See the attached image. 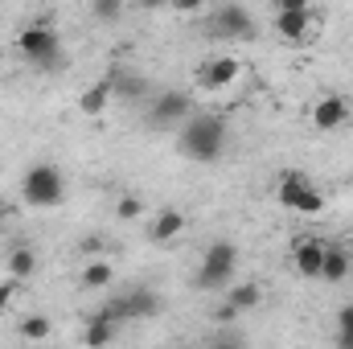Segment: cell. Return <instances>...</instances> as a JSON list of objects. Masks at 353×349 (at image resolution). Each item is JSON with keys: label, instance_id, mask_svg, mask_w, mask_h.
I'll return each instance as SVG.
<instances>
[{"label": "cell", "instance_id": "6da1fadb", "mask_svg": "<svg viewBox=\"0 0 353 349\" xmlns=\"http://www.w3.org/2000/svg\"><path fill=\"white\" fill-rule=\"evenodd\" d=\"M176 144L189 161L197 165H214L226 152V119L222 115H189L176 128Z\"/></svg>", "mask_w": 353, "mask_h": 349}, {"label": "cell", "instance_id": "7a4b0ae2", "mask_svg": "<svg viewBox=\"0 0 353 349\" xmlns=\"http://www.w3.org/2000/svg\"><path fill=\"white\" fill-rule=\"evenodd\" d=\"M21 197H25V206H33V210H54V206H62L66 201V181L58 173V165H29V173L21 177Z\"/></svg>", "mask_w": 353, "mask_h": 349}, {"label": "cell", "instance_id": "3957f363", "mask_svg": "<svg viewBox=\"0 0 353 349\" xmlns=\"http://www.w3.org/2000/svg\"><path fill=\"white\" fill-rule=\"evenodd\" d=\"M275 201L283 210H292V214H321L325 210V193L308 181V173H300V169L279 173V181H275Z\"/></svg>", "mask_w": 353, "mask_h": 349}, {"label": "cell", "instance_id": "277c9868", "mask_svg": "<svg viewBox=\"0 0 353 349\" xmlns=\"http://www.w3.org/2000/svg\"><path fill=\"white\" fill-rule=\"evenodd\" d=\"M17 50L21 58H29L33 66H58L62 62V41L54 33L50 21H29L21 33H17Z\"/></svg>", "mask_w": 353, "mask_h": 349}, {"label": "cell", "instance_id": "5b68a950", "mask_svg": "<svg viewBox=\"0 0 353 349\" xmlns=\"http://www.w3.org/2000/svg\"><path fill=\"white\" fill-rule=\"evenodd\" d=\"M234 263H239V247L234 243H210V251L201 255V271H197V288L218 292L234 279Z\"/></svg>", "mask_w": 353, "mask_h": 349}, {"label": "cell", "instance_id": "8992f818", "mask_svg": "<svg viewBox=\"0 0 353 349\" xmlns=\"http://www.w3.org/2000/svg\"><path fill=\"white\" fill-rule=\"evenodd\" d=\"M271 29L283 41H312L316 37V12L312 8H279L271 17Z\"/></svg>", "mask_w": 353, "mask_h": 349}, {"label": "cell", "instance_id": "52a82bcc", "mask_svg": "<svg viewBox=\"0 0 353 349\" xmlns=\"http://www.w3.org/2000/svg\"><path fill=\"white\" fill-rule=\"evenodd\" d=\"M107 312H111L115 321H152V317L161 312V296H157V292H148V288H136V292H128V296L111 300V304H107Z\"/></svg>", "mask_w": 353, "mask_h": 349}, {"label": "cell", "instance_id": "ba28073f", "mask_svg": "<svg viewBox=\"0 0 353 349\" xmlns=\"http://www.w3.org/2000/svg\"><path fill=\"white\" fill-rule=\"evenodd\" d=\"M210 29L214 37H255V17L243 4H218L210 12Z\"/></svg>", "mask_w": 353, "mask_h": 349}, {"label": "cell", "instance_id": "9c48e42d", "mask_svg": "<svg viewBox=\"0 0 353 349\" xmlns=\"http://www.w3.org/2000/svg\"><path fill=\"white\" fill-rule=\"evenodd\" d=\"M239 74H243V62H239V58H230V54H222V58H210V62H201V66H197V87L210 90V94H218V90L234 87V83H239Z\"/></svg>", "mask_w": 353, "mask_h": 349}, {"label": "cell", "instance_id": "30bf717a", "mask_svg": "<svg viewBox=\"0 0 353 349\" xmlns=\"http://www.w3.org/2000/svg\"><path fill=\"white\" fill-rule=\"evenodd\" d=\"M308 119H312L316 132H337V128L350 119V103H345V94H321V99L312 103Z\"/></svg>", "mask_w": 353, "mask_h": 349}, {"label": "cell", "instance_id": "8fae6325", "mask_svg": "<svg viewBox=\"0 0 353 349\" xmlns=\"http://www.w3.org/2000/svg\"><path fill=\"white\" fill-rule=\"evenodd\" d=\"M115 333H119V321H115L107 308H99L87 321V329H83V341H87V349H107L115 341Z\"/></svg>", "mask_w": 353, "mask_h": 349}, {"label": "cell", "instance_id": "7c38bea8", "mask_svg": "<svg viewBox=\"0 0 353 349\" xmlns=\"http://www.w3.org/2000/svg\"><path fill=\"white\" fill-rule=\"evenodd\" d=\"M189 119V99L176 94V90H165L152 99V123H185Z\"/></svg>", "mask_w": 353, "mask_h": 349}, {"label": "cell", "instance_id": "4fadbf2b", "mask_svg": "<svg viewBox=\"0 0 353 349\" xmlns=\"http://www.w3.org/2000/svg\"><path fill=\"white\" fill-rule=\"evenodd\" d=\"M292 263H296V271H300L304 279H321V267H325V243H316V239H300Z\"/></svg>", "mask_w": 353, "mask_h": 349}, {"label": "cell", "instance_id": "5bb4252c", "mask_svg": "<svg viewBox=\"0 0 353 349\" xmlns=\"http://www.w3.org/2000/svg\"><path fill=\"white\" fill-rule=\"evenodd\" d=\"M107 83H111V94H115V99H123V103H136V99H144V94H148V79L128 74V70H119V66H111Z\"/></svg>", "mask_w": 353, "mask_h": 349}, {"label": "cell", "instance_id": "9a60e30c", "mask_svg": "<svg viewBox=\"0 0 353 349\" xmlns=\"http://www.w3.org/2000/svg\"><path fill=\"white\" fill-rule=\"evenodd\" d=\"M111 99H115V94H111V83H107V79L90 83V87L79 94V115H87V119H99V115L111 107Z\"/></svg>", "mask_w": 353, "mask_h": 349}, {"label": "cell", "instance_id": "2e32d148", "mask_svg": "<svg viewBox=\"0 0 353 349\" xmlns=\"http://www.w3.org/2000/svg\"><path fill=\"white\" fill-rule=\"evenodd\" d=\"M111 279H115L111 259H90V263H83V271H79V288H83V292H103V288H111Z\"/></svg>", "mask_w": 353, "mask_h": 349}, {"label": "cell", "instance_id": "e0dca14e", "mask_svg": "<svg viewBox=\"0 0 353 349\" xmlns=\"http://www.w3.org/2000/svg\"><path fill=\"white\" fill-rule=\"evenodd\" d=\"M181 230H185V214H181V210H161V214L148 222V239H152V243H173Z\"/></svg>", "mask_w": 353, "mask_h": 349}, {"label": "cell", "instance_id": "ac0fdd59", "mask_svg": "<svg viewBox=\"0 0 353 349\" xmlns=\"http://www.w3.org/2000/svg\"><path fill=\"white\" fill-rule=\"evenodd\" d=\"M350 251L345 247H325V267H321V279H329V283H341L345 275H350Z\"/></svg>", "mask_w": 353, "mask_h": 349}, {"label": "cell", "instance_id": "d6986e66", "mask_svg": "<svg viewBox=\"0 0 353 349\" xmlns=\"http://www.w3.org/2000/svg\"><path fill=\"white\" fill-rule=\"evenodd\" d=\"M33 271H37V255H33L29 247H12V251H8V279L25 283Z\"/></svg>", "mask_w": 353, "mask_h": 349}, {"label": "cell", "instance_id": "ffe728a7", "mask_svg": "<svg viewBox=\"0 0 353 349\" xmlns=\"http://www.w3.org/2000/svg\"><path fill=\"white\" fill-rule=\"evenodd\" d=\"M263 300V288L259 283H234L230 292H226V304L234 308V312H247V308H255Z\"/></svg>", "mask_w": 353, "mask_h": 349}, {"label": "cell", "instance_id": "44dd1931", "mask_svg": "<svg viewBox=\"0 0 353 349\" xmlns=\"http://www.w3.org/2000/svg\"><path fill=\"white\" fill-rule=\"evenodd\" d=\"M17 333H21L25 341H50V333H54V321H50V317H41V312H29V317H21Z\"/></svg>", "mask_w": 353, "mask_h": 349}, {"label": "cell", "instance_id": "7402d4cb", "mask_svg": "<svg viewBox=\"0 0 353 349\" xmlns=\"http://www.w3.org/2000/svg\"><path fill=\"white\" fill-rule=\"evenodd\" d=\"M115 218H119V222H136V218H144V197L123 193V197L115 201Z\"/></svg>", "mask_w": 353, "mask_h": 349}, {"label": "cell", "instance_id": "603a6c76", "mask_svg": "<svg viewBox=\"0 0 353 349\" xmlns=\"http://www.w3.org/2000/svg\"><path fill=\"white\" fill-rule=\"evenodd\" d=\"M90 8H94V17H99V21H115V17L123 12V4H119V0H94Z\"/></svg>", "mask_w": 353, "mask_h": 349}, {"label": "cell", "instance_id": "cb8c5ba5", "mask_svg": "<svg viewBox=\"0 0 353 349\" xmlns=\"http://www.w3.org/2000/svg\"><path fill=\"white\" fill-rule=\"evenodd\" d=\"M205 349H247V341H243V337H234V333H218Z\"/></svg>", "mask_w": 353, "mask_h": 349}, {"label": "cell", "instance_id": "d4e9b609", "mask_svg": "<svg viewBox=\"0 0 353 349\" xmlns=\"http://www.w3.org/2000/svg\"><path fill=\"white\" fill-rule=\"evenodd\" d=\"M17 292H21V283H17V279H0V312L17 300Z\"/></svg>", "mask_w": 353, "mask_h": 349}, {"label": "cell", "instance_id": "484cf974", "mask_svg": "<svg viewBox=\"0 0 353 349\" xmlns=\"http://www.w3.org/2000/svg\"><path fill=\"white\" fill-rule=\"evenodd\" d=\"M337 337H353V304L337 312Z\"/></svg>", "mask_w": 353, "mask_h": 349}, {"label": "cell", "instance_id": "4316f807", "mask_svg": "<svg viewBox=\"0 0 353 349\" xmlns=\"http://www.w3.org/2000/svg\"><path fill=\"white\" fill-rule=\"evenodd\" d=\"M234 317H239V312H234V308H230V304H226V300H222V304H218V308H214V321H218V325H230V321H234Z\"/></svg>", "mask_w": 353, "mask_h": 349}, {"label": "cell", "instance_id": "83f0119b", "mask_svg": "<svg viewBox=\"0 0 353 349\" xmlns=\"http://www.w3.org/2000/svg\"><path fill=\"white\" fill-rule=\"evenodd\" d=\"M279 8H308V0H279L275 12H279Z\"/></svg>", "mask_w": 353, "mask_h": 349}, {"label": "cell", "instance_id": "f1b7e54d", "mask_svg": "<svg viewBox=\"0 0 353 349\" xmlns=\"http://www.w3.org/2000/svg\"><path fill=\"white\" fill-rule=\"evenodd\" d=\"M4 218H12V201H8V197H0V222H4Z\"/></svg>", "mask_w": 353, "mask_h": 349}, {"label": "cell", "instance_id": "f546056e", "mask_svg": "<svg viewBox=\"0 0 353 349\" xmlns=\"http://www.w3.org/2000/svg\"><path fill=\"white\" fill-rule=\"evenodd\" d=\"M337 349H353V337H337Z\"/></svg>", "mask_w": 353, "mask_h": 349}, {"label": "cell", "instance_id": "4dcf8cb0", "mask_svg": "<svg viewBox=\"0 0 353 349\" xmlns=\"http://www.w3.org/2000/svg\"><path fill=\"white\" fill-rule=\"evenodd\" d=\"M345 251H350V259H353V239H350V243H345Z\"/></svg>", "mask_w": 353, "mask_h": 349}]
</instances>
